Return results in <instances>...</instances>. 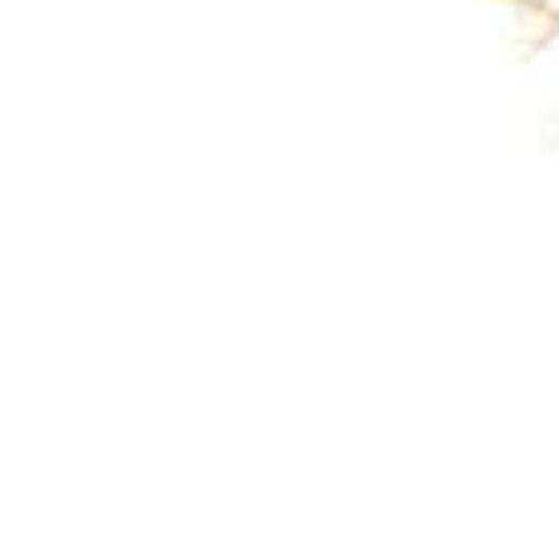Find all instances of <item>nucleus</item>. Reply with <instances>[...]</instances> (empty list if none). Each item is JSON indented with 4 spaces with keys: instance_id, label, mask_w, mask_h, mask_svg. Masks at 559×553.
Masks as SVG:
<instances>
[]
</instances>
